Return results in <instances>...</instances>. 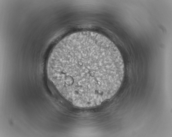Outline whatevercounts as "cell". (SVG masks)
Returning a JSON list of instances; mask_svg holds the SVG:
<instances>
[{"instance_id": "6da1fadb", "label": "cell", "mask_w": 172, "mask_h": 137, "mask_svg": "<svg viewBox=\"0 0 172 137\" xmlns=\"http://www.w3.org/2000/svg\"><path fill=\"white\" fill-rule=\"evenodd\" d=\"M65 82L67 85L71 86L74 83V79L70 75L67 76L65 78Z\"/></svg>"}]
</instances>
